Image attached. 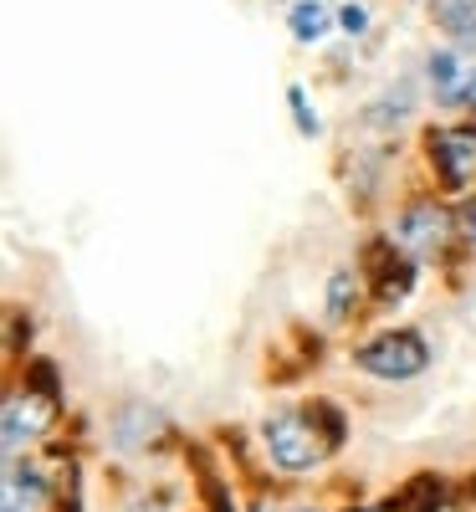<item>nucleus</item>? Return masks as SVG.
Listing matches in <instances>:
<instances>
[{
	"label": "nucleus",
	"instance_id": "nucleus-11",
	"mask_svg": "<svg viewBox=\"0 0 476 512\" xmlns=\"http://www.w3.org/2000/svg\"><path fill=\"white\" fill-rule=\"evenodd\" d=\"M359 308V277L354 272H333L328 277V323H349Z\"/></svg>",
	"mask_w": 476,
	"mask_h": 512
},
{
	"label": "nucleus",
	"instance_id": "nucleus-9",
	"mask_svg": "<svg viewBox=\"0 0 476 512\" xmlns=\"http://www.w3.org/2000/svg\"><path fill=\"white\" fill-rule=\"evenodd\" d=\"M430 16H436L441 31L476 41V0H430Z\"/></svg>",
	"mask_w": 476,
	"mask_h": 512
},
{
	"label": "nucleus",
	"instance_id": "nucleus-14",
	"mask_svg": "<svg viewBox=\"0 0 476 512\" xmlns=\"http://www.w3.org/2000/svg\"><path fill=\"white\" fill-rule=\"evenodd\" d=\"M287 103H292V118H297V134H302V139H318V134H323V118H318V108L308 103V88H297V82H292Z\"/></svg>",
	"mask_w": 476,
	"mask_h": 512
},
{
	"label": "nucleus",
	"instance_id": "nucleus-3",
	"mask_svg": "<svg viewBox=\"0 0 476 512\" xmlns=\"http://www.w3.org/2000/svg\"><path fill=\"white\" fill-rule=\"evenodd\" d=\"M425 149H430L436 175H441L451 190L466 185V175L476 169V134H471V128H430V134H425Z\"/></svg>",
	"mask_w": 476,
	"mask_h": 512
},
{
	"label": "nucleus",
	"instance_id": "nucleus-12",
	"mask_svg": "<svg viewBox=\"0 0 476 512\" xmlns=\"http://www.w3.org/2000/svg\"><path fill=\"white\" fill-rule=\"evenodd\" d=\"M308 420H313V431L323 436L328 451H338L343 441H349V420H343V410H338L333 400H313V405H308Z\"/></svg>",
	"mask_w": 476,
	"mask_h": 512
},
{
	"label": "nucleus",
	"instance_id": "nucleus-15",
	"mask_svg": "<svg viewBox=\"0 0 476 512\" xmlns=\"http://www.w3.org/2000/svg\"><path fill=\"white\" fill-rule=\"evenodd\" d=\"M338 26L349 31V36H364V31H369V11L359 6V0H349V6L338 11Z\"/></svg>",
	"mask_w": 476,
	"mask_h": 512
},
{
	"label": "nucleus",
	"instance_id": "nucleus-7",
	"mask_svg": "<svg viewBox=\"0 0 476 512\" xmlns=\"http://www.w3.org/2000/svg\"><path fill=\"white\" fill-rule=\"evenodd\" d=\"M154 431H164V415H159L154 405H144V400H128V405L113 415V446H118V451L149 446Z\"/></svg>",
	"mask_w": 476,
	"mask_h": 512
},
{
	"label": "nucleus",
	"instance_id": "nucleus-8",
	"mask_svg": "<svg viewBox=\"0 0 476 512\" xmlns=\"http://www.w3.org/2000/svg\"><path fill=\"white\" fill-rule=\"evenodd\" d=\"M292 36L302 41V47H313V41H323L333 31V11H328V0H297L292 16H287Z\"/></svg>",
	"mask_w": 476,
	"mask_h": 512
},
{
	"label": "nucleus",
	"instance_id": "nucleus-10",
	"mask_svg": "<svg viewBox=\"0 0 476 512\" xmlns=\"http://www.w3.org/2000/svg\"><path fill=\"white\" fill-rule=\"evenodd\" d=\"M425 72H430V88H436L441 103H461V88H466V82H461V67H456L451 52H430Z\"/></svg>",
	"mask_w": 476,
	"mask_h": 512
},
{
	"label": "nucleus",
	"instance_id": "nucleus-4",
	"mask_svg": "<svg viewBox=\"0 0 476 512\" xmlns=\"http://www.w3.org/2000/svg\"><path fill=\"white\" fill-rule=\"evenodd\" d=\"M446 236H451V210L436 205V200H415L400 216L395 246H405V251H436Z\"/></svg>",
	"mask_w": 476,
	"mask_h": 512
},
{
	"label": "nucleus",
	"instance_id": "nucleus-16",
	"mask_svg": "<svg viewBox=\"0 0 476 512\" xmlns=\"http://www.w3.org/2000/svg\"><path fill=\"white\" fill-rule=\"evenodd\" d=\"M461 103L476 108V72H466V88H461Z\"/></svg>",
	"mask_w": 476,
	"mask_h": 512
},
{
	"label": "nucleus",
	"instance_id": "nucleus-13",
	"mask_svg": "<svg viewBox=\"0 0 476 512\" xmlns=\"http://www.w3.org/2000/svg\"><path fill=\"white\" fill-rule=\"evenodd\" d=\"M26 390H31V395H41L47 405H57V400H62L57 364H52V359H31V364H26Z\"/></svg>",
	"mask_w": 476,
	"mask_h": 512
},
{
	"label": "nucleus",
	"instance_id": "nucleus-5",
	"mask_svg": "<svg viewBox=\"0 0 476 512\" xmlns=\"http://www.w3.org/2000/svg\"><path fill=\"white\" fill-rule=\"evenodd\" d=\"M47 420H52V405L41 400V395H11L6 400V456H21L26 441H36L41 431H47Z\"/></svg>",
	"mask_w": 476,
	"mask_h": 512
},
{
	"label": "nucleus",
	"instance_id": "nucleus-2",
	"mask_svg": "<svg viewBox=\"0 0 476 512\" xmlns=\"http://www.w3.org/2000/svg\"><path fill=\"white\" fill-rule=\"evenodd\" d=\"M262 441H267V456L282 466V472H313L323 461V436L313 431L308 415H292V410H277L267 425H262Z\"/></svg>",
	"mask_w": 476,
	"mask_h": 512
},
{
	"label": "nucleus",
	"instance_id": "nucleus-1",
	"mask_svg": "<svg viewBox=\"0 0 476 512\" xmlns=\"http://www.w3.org/2000/svg\"><path fill=\"white\" fill-rule=\"evenodd\" d=\"M354 364L374 379H415L430 364V344L415 328H389V333H374L369 344L354 349Z\"/></svg>",
	"mask_w": 476,
	"mask_h": 512
},
{
	"label": "nucleus",
	"instance_id": "nucleus-6",
	"mask_svg": "<svg viewBox=\"0 0 476 512\" xmlns=\"http://www.w3.org/2000/svg\"><path fill=\"white\" fill-rule=\"evenodd\" d=\"M0 512H41V502H47V477L36 472L31 461L21 456H6V487H0Z\"/></svg>",
	"mask_w": 476,
	"mask_h": 512
},
{
	"label": "nucleus",
	"instance_id": "nucleus-17",
	"mask_svg": "<svg viewBox=\"0 0 476 512\" xmlns=\"http://www.w3.org/2000/svg\"><path fill=\"white\" fill-rule=\"evenodd\" d=\"M128 512H164V497H154V502L144 497V502H134V507H128Z\"/></svg>",
	"mask_w": 476,
	"mask_h": 512
}]
</instances>
